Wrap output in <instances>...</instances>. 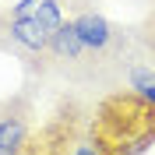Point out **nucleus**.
Wrapping results in <instances>:
<instances>
[{
  "label": "nucleus",
  "instance_id": "nucleus-7",
  "mask_svg": "<svg viewBox=\"0 0 155 155\" xmlns=\"http://www.w3.org/2000/svg\"><path fill=\"white\" fill-rule=\"evenodd\" d=\"M71 155H106V152H102L99 145H78V148H74Z\"/></svg>",
  "mask_w": 155,
  "mask_h": 155
},
{
  "label": "nucleus",
  "instance_id": "nucleus-1",
  "mask_svg": "<svg viewBox=\"0 0 155 155\" xmlns=\"http://www.w3.org/2000/svg\"><path fill=\"white\" fill-rule=\"evenodd\" d=\"M7 32H11V39H14L18 46H25L28 53H49V32L39 25L35 14H14V18L7 21Z\"/></svg>",
  "mask_w": 155,
  "mask_h": 155
},
{
  "label": "nucleus",
  "instance_id": "nucleus-4",
  "mask_svg": "<svg viewBox=\"0 0 155 155\" xmlns=\"http://www.w3.org/2000/svg\"><path fill=\"white\" fill-rule=\"evenodd\" d=\"M25 141H28L25 120L14 116V113L0 116V155H21L25 152Z\"/></svg>",
  "mask_w": 155,
  "mask_h": 155
},
{
  "label": "nucleus",
  "instance_id": "nucleus-5",
  "mask_svg": "<svg viewBox=\"0 0 155 155\" xmlns=\"http://www.w3.org/2000/svg\"><path fill=\"white\" fill-rule=\"evenodd\" d=\"M39 18V25L46 32H57L60 25H64V11H60V0H39V7L32 11Z\"/></svg>",
  "mask_w": 155,
  "mask_h": 155
},
{
  "label": "nucleus",
  "instance_id": "nucleus-3",
  "mask_svg": "<svg viewBox=\"0 0 155 155\" xmlns=\"http://www.w3.org/2000/svg\"><path fill=\"white\" fill-rule=\"evenodd\" d=\"M49 53L57 60H81L88 53L85 39L78 35V28H74V21H64L57 32H49Z\"/></svg>",
  "mask_w": 155,
  "mask_h": 155
},
{
  "label": "nucleus",
  "instance_id": "nucleus-2",
  "mask_svg": "<svg viewBox=\"0 0 155 155\" xmlns=\"http://www.w3.org/2000/svg\"><path fill=\"white\" fill-rule=\"evenodd\" d=\"M74 28H78V35L85 39L88 53H106V49L113 46V25H109L102 14H95V11L78 14V18H74Z\"/></svg>",
  "mask_w": 155,
  "mask_h": 155
},
{
  "label": "nucleus",
  "instance_id": "nucleus-6",
  "mask_svg": "<svg viewBox=\"0 0 155 155\" xmlns=\"http://www.w3.org/2000/svg\"><path fill=\"white\" fill-rule=\"evenodd\" d=\"M39 7V0H18V4H11V14H32Z\"/></svg>",
  "mask_w": 155,
  "mask_h": 155
},
{
  "label": "nucleus",
  "instance_id": "nucleus-8",
  "mask_svg": "<svg viewBox=\"0 0 155 155\" xmlns=\"http://www.w3.org/2000/svg\"><path fill=\"white\" fill-rule=\"evenodd\" d=\"M137 95H141V99H145V102H148V106L155 109V81H152V85H145V88H141V92H137Z\"/></svg>",
  "mask_w": 155,
  "mask_h": 155
}]
</instances>
